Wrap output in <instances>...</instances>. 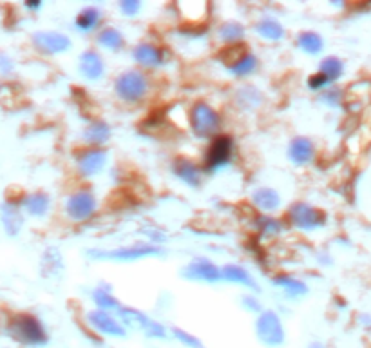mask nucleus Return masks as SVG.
<instances>
[{
	"mask_svg": "<svg viewBox=\"0 0 371 348\" xmlns=\"http://www.w3.org/2000/svg\"><path fill=\"white\" fill-rule=\"evenodd\" d=\"M190 127L199 138H216L221 129V116L207 102H196L188 113Z\"/></svg>",
	"mask_w": 371,
	"mask_h": 348,
	"instance_id": "1",
	"label": "nucleus"
},
{
	"mask_svg": "<svg viewBox=\"0 0 371 348\" xmlns=\"http://www.w3.org/2000/svg\"><path fill=\"white\" fill-rule=\"evenodd\" d=\"M256 336L259 343L267 348H279L286 343V332L279 314L273 310H262L256 319Z\"/></svg>",
	"mask_w": 371,
	"mask_h": 348,
	"instance_id": "2",
	"label": "nucleus"
},
{
	"mask_svg": "<svg viewBox=\"0 0 371 348\" xmlns=\"http://www.w3.org/2000/svg\"><path fill=\"white\" fill-rule=\"evenodd\" d=\"M114 91L120 100H124L127 104H136L147 95L148 80L142 71H124L114 80Z\"/></svg>",
	"mask_w": 371,
	"mask_h": 348,
	"instance_id": "3",
	"label": "nucleus"
},
{
	"mask_svg": "<svg viewBox=\"0 0 371 348\" xmlns=\"http://www.w3.org/2000/svg\"><path fill=\"white\" fill-rule=\"evenodd\" d=\"M164 250L158 245H131V247H118L111 250H93L91 256L96 259H105V261H139V259L153 258V256H161Z\"/></svg>",
	"mask_w": 371,
	"mask_h": 348,
	"instance_id": "4",
	"label": "nucleus"
},
{
	"mask_svg": "<svg viewBox=\"0 0 371 348\" xmlns=\"http://www.w3.org/2000/svg\"><path fill=\"white\" fill-rule=\"evenodd\" d=\"M120 321L125 325V329L129 327L133 330H139L144 332L147 338L153 339H165L167 338V330L161 323H158L156 319H150L147 314L139 312L136 309H131V307H122L118 312Z\"/></svg>",
	"mask_w": 371,
	"mask_h": 348,
	"instance_id": "5",
	"label": "nucleus"
},
{
	"mask_svg": "<svg viewBox=\"0 0 371 348\" xmlns=\"http://www.w3.org/2000/svg\"><path fill=\"white\" fill-rule=\"evenodd\" d=\"M234 156V140L227 135H218L210 142L205 153V171L218 173L230 165Z\"/></svg>",
	"mask_w": 371,
	"mask_h": 348,
	"instance_id": "6",
	"label": "nucleus"
},
{
	"mask_svg": "<svg viewBox=\"0 0 371 348\" xmlns=\"http://www.w3.org/2000/svg\"><path fill=\"white\" fill-rule=\"evenodd\" d=\"M85 323L89 325L91 330L98 336H104V338H125L127 336V329L125 325L120 321V318H114L111 312H105V310H91L87 316H85Z\"/></svg>",
	"mask_w": 371,
	"mask_h": 348,
	"instance_id": "7",
	"label": "nucleus"
},
{
	"mask_svg": "<svg viewBox=\"0 0 371 348\" xmlns=\"http://www.w3.org/2000/svg\"><path fill=\"white\" fill-rule=\"evenodd\" d=\"M11 332H13V336L19 341L25 345H33V347L44 345L47 341V334H45L44 325L40 323L36 318H33V316H19V318L13 319Z\"/></svg>",
	"mask_w": 371,
	"mask_h": 348,
	"instance_id": "8",
	"label": "nucleus"
},
{
	"mask_svg": "<svg viewBox=\"0 0 371 348\" xmlns=\"http://www.w3.org/2000/svg\"><path fill=\"white\" fill-rule=\"evenodd\" d=\"M288 219L295 229L304 230V232H312L324 225V214L304 202H297L288 209Z\"/></svg>",
	"mask_w": 371,
	"mask_h": 348,
	"instance_id": "9",
	"label": "nucleus"
},
{
	"mask_svg": "<svg viewBox=\"0 0 371 348\" xmlns=\"http://www.w3.org/2000/svg\"><path fill=\"white\" fill-rule=\"evenodd\" d=\"M98 209V202L94 198V194L91 191H76L67 198L65 204V213L73 221H85L89 219Z\"/></svg>",
	"mask_w": 371,
	"mask_h": 348,
	"instance_id": "10",
	"label": "nucleus"
},
{
	"mask_svg": "<svg viewBox=\"0 0 371 348\" xmlns=\"http://www.w3.org/2000/svg\"><path fill=\"white\" fill-rule=\"evenodd\" d=\"M185 278L201 283H218L223 279V272L219 267H216L214 261L207 258H196L185 267Z\"/></svg>",
	"mask_w": 371,
	"mask_h": 348,
	"instance_id": "11",
	"label": "nucleus"
},
{
	"mask_svg": "<svg viewBox=\"0 0 371 348\" xmlns=\"http://www.w3.org/2000/svg\"><path fill=\"white\" fill-rule=\"evenodd\" d=\"M33 44L44 55H60L69 50L71 40L58 31H38L33 35Z\"/></svg>",
	"mask_w": 371,
	"mask_h": 348,
	"instance_id": "12",
	"label": "nucleus"
},
{
	"mask_svg": "<svg viewBox=\"0 0 371 348\" xmlns=\"http://www.w3.org/2000/svg\"><path fill=\"white\" fill-rule=\"evenodd\" d=\"M107 164V153L102 147H91L78 156V173L85 178L102 173Z\"/></svg>",
	"mask_w": 371,
	"mask_h": 348,
	"instance_id": "13",
	"label": "nucleus"
},
{
	"mask_svg": "<svg viewBox=\"0 0 371 348\" xmlns=\"http://www.w3.org/2000/svg\"><path fill=\"white\" fill-rule=\"evenodd\" d=\"M133 56L136 60V64H139L142 67H147V69L161 67L165 62L161 47H158L156 44H150V42H139L133 50Z\"/></svg>",
	"mask_w": 371,
	"mask_h": 348,
	"instance_id": "14",
	"label": "nucleus"
},
{
	"mask_svg": "<svg viewBox=\"0 0 371 348\" xmlns=\"http://www.w3.org/2000/svg\"><path fill=\"white\" fill-rule=\"evenodd\" d=\"M172 173L179 182H183L185 185L192 187V189L201 185V169L194 164L192 160L178 158L172 165Z\"/></svg>",
	"mask_w": 371,
	"mask_h": 348,
	"instance_id": "15",
	"label": "nucleus"
},
{
	"mask_svg": "<svg viewBox=\"0 0 371 348\" xmlns=\"http://www.w3.org/2000/svg\"><path fill=\"white\" fill-rule=\"evenodd\" d=\"M315 156V145L310 138L304 136H297L292 140V144L288 147V158L292 160L295 165H306L310 164Z\"/></svg>",
	"mask_w": 371,
	"mask_h": 348,
	"instance_id": "16",
	"label": "nucleus"
},
{
	"mask_svg": "<svg viewBox=\"0 0 371 348\" xmlns=\"http://www.w3.org/2000/svg\"><path fill=\"white\" fill-rule=\"evenodd\" d=\"M80 73L87 80H100L105 75L104 58L96 51H85L80 55Z\"/></svg>",
	"mask_w": 371,
	"mask_h": 348,
	"instance_id": "17",
	"label": "nucleus"
},
{
	"mask_svg": "<svg viewBox=\"0 0 371 348\" xmlns=\"http://www.w3.org/2000/svg\"><path fill=\"white\" fill-rule=\"evenodd\" d=\"M223 279L228 281V283H236L241 285L245 289H258V283H256V279L250 272H248L245 267H239V265H227V267H223Z\"/></svg>",
	"mask_w": 371,
	"mask_h": 348,
	"instance_id": "18",
	"label": "nucleus"
},
{
	"mask_svg": "<svg viewBox=\"0 0 371 348\" xmlns=\"http://www.w3.org/2000/svg\"><path fill=\"white\" fill-rule=\"evenodd\" d=\"M256 69H258V58H256V55H252V53H248V51H241V53L236 55V58L230 60V64H228V71L236 76L252 75Z\"/></svg>",
	"mask_w": 371,
	"mask_h": 348,
	"instance_id": "19",
	"label": "nucleus"
},
{
	"mask_svg": "<svg viewBox=\"0 0 371 348\" xmlns=\"http://www.w3.org/2000/svg\"><path fill=\"white\" fill-rule=\"evenodd\" d=\"M254 205L261 209L262 213H272V210L279 209L281 205V196L276 189H270V187H261L256 193L252 194Z\"/></svg>",
	"mask_w": 371,
	"mask_h": 348,
	"instance_id": "20",
	"label": "nucleus"
},
{
	"mask_svg": "<svg viewBox=\"0 0 371 348\" xmlns=\"http://www.w3.org/2000/svg\"><path fill=\"white\" fill-rule=\"evenodd\" d=\"M272 283L286 294L288 298H301L308 292L306 283H302L301 279L288 276V274H279L278 278L272 279Z\"/></svg>",
	"mask_w": 371,
	"mask_h": 348,
	"instance_id": "21",
	"label": "nucleus"
},
{
	"mask_svg": "<svg viewBox=\"0 0 371 348\" xmlns=\"http://www.w3.org/2000/svg\"><path fill=\"white\" fill-rule=\"evenodd\" d=\"M256 33L268 42H279L284 36V28L279 20L272 17H265L256 24Z\"/></svg>",
	"mask_w": 371,
	"mask_h": 348,
	"instance_id": "22",
	"label": "nucleus"
},
{
	"mask_svg": "<svg viewBox=\"0 0 371 348\" xmlns=\"http://www.w3.org/2000/svg\"><path fill=\"white\" fill-rule=\"evenodd\" d=\"M100 22H102V11H100L98 8L89 6V8L80 11L76 20H74V25H76V30L82 31V33H91V31L98 28Z\"/></svg>",
	"mask_w": 371,
	"mask_h": 348,
	"instance_id": "23",
	"label": "nucleus"
},
{
	"mask_svg": "<svg viewBox=\"0 0 371 348\" xmlns=\"http://www.w3.org/2000/svg\"><path fill=\"white\" fill-rule=\"evenodd\" d=\"M297 45H299L306 55L317 56L321 55L322 50H324V40H322V36L319 35V33H315V31H302V33H299V36H297Z\"/></svg>",
	"mask_w": 371,
	"mask_h": 348,
	"instance_id": "24",
	"label": "nucleus"
},
{
	"mask_svg": "<svg viewBox=\"0 0 371 348\" xmlns=\"http://www.w3.org/2000/svg\"><path fill=\"white\" fill-rule=\"evenodd\" d=\"M0 216H2V224H4L5 230H8L11 236L19 234V230L22 229V225H24V219H22V214H20L16 205L4 204L2 209H0Z\"/></svg>",
	"mask_w": 371,
	"mask_h": 348,
	"instance_id": "25",
	"label": "nucleus"
},
{
	"mask_svg": "<svg viewBox=\"0 0 371 348\" xmlns=\"http://www.w3.org/2000/svg\"><path fill=\"white\" fill-rule=\"evenodd\" d=\"M111 138V127L105 122H93V124L84 131V140L93 147L104 145Z\"/></svg>",
	"mask_w": 371,
	"mask_h": 348,
	"instance_id": "26",
	"label": "nucleus"
},
{
	"mask_svg": "<svg viewBox=\"0 0 371 348\" xmlns=\"http://www.w3.org/2000/svg\"><path fill=\"white\" fill-rule=\"evenodd\" d=\"M22 205H24V209L27 210V214L35 216V218H42V216H45V214L49 213L51 202L44 193H35L30 194V196L24 199V204Z\"/></svg>",
	"mask_w": 371,
	"mask_h": 348,
	"instance_id": "27",
	"label": "nucleus"
},
{
	"mask_svg": "<svg viewBox=\"0 0 371 348\" xmlns=\"http://www.w3.org/2000/svg\"><path fill=\"white\" fill-rule=\"evenodd\" d=\"M93 301L98 307V310H105V312L118 314L120 309L124 307L118 299L114 298V294L109 289H104V287H98L96 290H93Z\"/></svg>",
	"mask_w": 371,
	"mask_h": 348,
	"instance_id": "28",
	"label": "nucleus"
},
{
	"mask_svg": "<svg viewBox=\"0 0 371 348\" xmlns=\"http://www.w3.org/2000/svg\"><path fill=\"white\" fill-rule=\"evenodd\" d=\"M261 100V93H259L256 87H252V85H245V87H241V89L236 93V104L245 111H252L256 109V107H259Z\"/></svg>",
	"mask_w": 371,
	"mask_h": 348,
	"instance_id": "29",
	"label": "nucleus"
},
{
	"mask_svg": "<svg viewBox=\"0 0 371 348\" xmlns=\"http://www.w3.org/2000/svg\"><path fill=\"white\" fill-rule=\"evenodd\" d=\"M317 73L324 76V78L328 80V84H332V82H337V80L342 76V73H344V64H342V60H339L337 56H326V58L321 62V65H319Z\"/></svg>",
	"mask_w": 371,
	"mask_h": 348,
	"instance_id": "30",
	"label": "nucleus"
},
{
	"mask_svg": "<svg viewBox=\"0 0 371 348\" xmlns=\"http://www.w3.org/2000/svg\"><path fill=\"white\" fill-rule=\"evenodd\" d=\"M98 44L102 45L104 50L120 51L124 50L125 39L116 28H105V30H102L98 33Z\"/></svg>",
	"mask_w": 371,
	"mask_h": 348,
	"instance_id": "31",
	"label": "nucleus"
},
{
	"mask_svg": "<svg viewBox=\"0 0 371 348\" xmlns=\"http://www.w3.org/2000/svg\"><path fill=\"white\" fill-rule=\"evenodd\" d=\"M219 39L221 42H225L227 45H236L241 42V39L245 36V28L238 22H225V24L219 28Z\"/></svg>",
	"mask_w": 371,
	"mask_h": 348,
	"instance_id": "32",
	"label": "nucleus"
},
{
	"mask_svg": "<svg viewBox=\"0 0 371 348\" xmlns=\"http://www.w3.org/2000/svg\"><path fill=\"white\" fill-rule=\"evenodd\" d=\"M281 221L272 216H259L258 219V230L262 234V236H268V238H272V236H278L281 232Z\"/></svg>",
	"mask_w": 371,
	"mask_h": 348,
	"instance_id": "33",
	"label": "nucleus"
},
{
	"mask_svg": "<svg viewBox=\"0 0 371 348\" xmlns=\"http://www.w3.org/2000/svg\"><path fill=\"white\" fill-rule=\"evenodd\" d=\"M174 339L178 341L179 345H183L185 348H205V345L201 343V339H198L194 334L185 332L181 329H172Z\"/></svg>",
	"mask_w": 371,
	"mask_h": 348,
	"instance_id": "34",
	"label": "nucleus"
},
{
	"mask_svg": "<svg viewBox=\"0 0 371 348\" xmlns=\"http://www.w3.org/2000/svg\"><path fill=\"white\" fill-rule=\"evenodd\" d=\"M120 10L125 17H136L142 10V2L139 0H122L120 2Z\"/></svg>",
	"mask_w": 371,
	"mask_h": 348,
	"instance_id": "35",
	"label": "nucleus"
},
{
	"mask_svg": "<svg viewBox=\"0 0 371 348\" xmlns=\"http://www.w3.org/2000/svg\"><path fill=\"white\" fill-rule=\"evenodd\" d=\"M328 85H330L328 84V80L324 78V76L319 75V73H313V75L308 78V87L312 91H321L324 89V87H328Z\"/></svg>",
	"mask_w": 371,
	"mask_h": 348,
	"instance_id": "36",
	"label": "nucleus"
},
{
	"mask_svg": "<svg viewBox=\"0 0 371 348\" xmlns=\"http://www.w3.org/2000/svg\"><path fill=\"white\" fill-rule=\"evenodd\" d=\"M243 307L247 310H250V312L254 314H261L262 309H261V303H259L258 299L252 298V296H245L243 298Z\"/></svg>",
	"mask_w": 371,
	"mask_h": 348,
	"instance_id": "37",
	"label": "nucleus"
},
{
	"mask_svg": "<svg viewBox=\"0 0 371 348\" xmlns=\"http://www.w3.org/2000/svg\"><path fill=\"white\" fill-rule=\"evenodd\" d=\"M11 71H13V62H11L8 56L0 55V73L8 75V73H11Z\"/></svg>",
	"mask_w": 371,
	"mask_h": 348,
	"instance_id": "38",
	"label": "nucleus"
},
{
	"mask_svg": "<svg viewBox=\"0 0 371 348\" xmlns=\"http://www.w3.org/2000/svg\"><path fill=\"white\" fill-rule=\"evenodd\" d=\"M308 348H324V345H322V343H319V341H315V343H312V345H310V347H308Z\"/></svg>",
	"mask_w": 371,
	"mask_h": 348,
	"instance_id": "39",
	"label": "nucleus"
},
{
	"mask_svg": "<svg viewBox=\"0 0 371 348\" xmlns=\"http://www.w3.org/2000/svg\"><path fill=\"white\" fill-rule=\"evenodd\" d=\"M25 6H27V8H31V10H36V8H40L38 2H36V4H25Z\"/></svg>",
	"mask_w": 371,
	"mask_h": 348,
	"instance_id": "40",
	"label": "nucleus"
}]
</instances>
